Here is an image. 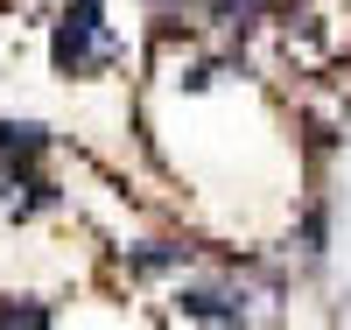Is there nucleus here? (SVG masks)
Here are the masks:
<instances>
[{"label":"nucleus","instance_id":"1","mask_svg":"<svg viewBox=\"0 0 351 330\" xmlns=\"http://www.w3.org/2000/svg\"><path fill=\"white\" fill-rule=\"evenodd\" d=\"M127 56V43L112 36L106 21V0H71L64 14L49 21V71L64 84H84V78H106L112 64Z\"/></svg>","mask_w":351,"mask_h":330},{"label":"nucleus","instance_id":"2","mask_svg":"<svg viewBox=\"0 0 351 330\" xmlns=\"http://www.w3.org/2000/svg\"><path fill=\"white\" fill-rule=\"evenodd\" d=\"M176 316H190L204 330H253V288L232 281V274L176 281Z\"/></svg>","mask_w":351,"mask_h":330},{"label":"nucleus","instance_id":"3","mask_svg":"<svg viewBox=\"0 0 351 330\" xmlns=\"http://www.w3.org/2000/svg\"><path fill=\"white\" fill-rule=\"evenodd\" d=\"M56 204H64V190H56L36 162H8L0 169V211L8 218H43V211H56Z\"/></svg>","mask_w":351,"mask_h":330},{"label":"nucleus","instance_id":"4","mask_svg":"<svg viewBox=\"0 0 351 330\" xmlns=\"http://www.w3.org/2000/svg\"><path fill=\"white\" fill-rule=\"evenodd\" d=\"M43 155H49L43 119H0V162H43Z\"/></svg>","mask_w":351,"mask_h":330},{"label":"nucleus","instance_id":"5","mask_svg":"<svg viewBox=\"0 0 351 330\" xmlns=\"http://www.w3.org/2000/svg\"><path fill=\"white\" fill-rule=\"evenodd\" d=\"M141 274H176V267H190V246H176V239H148V246L127 253Z\"/></svg>","mask_w":351,"mask_h":330},{"label":"nucleus","instance_id":"6","mask_svg":"<svg viewBox=\"0 0 351 330\" xmlns=\"http://www.w3.org/2000/svg\"><path fill=\"white\" fill-rule=\"evenodd\" d=\"M0 330H56V316H49V303L8 295V303H0Z\"/></svg>","mask_w":351,"mask_h":330},{"label":"nucleus","instance_id":"7","mask_svg":"<svg viewBox=\"0 0 351 330\" xmlns=\"http://www.w3.org/2000/svg\"><path fill=\"white\" fill-rule=\"evenodd\" d=\"M211 8V21H225V28H253V21H267L281 0H204Z\"/></svg>","mask_w":351,"mask_h":330},{"label":"nucleus","instance_id":"8","mask_svg":"<svg viewBox=\"0 0 351 330\" xmlns=\"http://www.w3.org/2000/svg\"><path fill=\"white\" fill-rule=\"evenodd\" d=\"M162 8H183V0H162Z\"/></svg>","mask_w":351,"mask_h":330}]
</instances>
